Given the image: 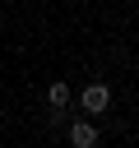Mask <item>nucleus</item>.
<instances>
[{
  "mask_svg": "<svg viewBox=\"0 0 139 148\" xmlns=\"http://www.w3.org/2000/svg\"><path fill=\"white\" fill-rule=\"evenodd\" d=\"M46 102H51V106H65V102H70V83H51V88H46Z\"/></svg>",
  "mask_w": 139,
  "mask_h": 148,
  "instance_id": "3",
  "label": "nucleus"
},
{
  "mask_svg": "<svg viewBox=\"0 0 139 148\" xmlns=\"http://www.w3.org/2000/svg\"><path fill=\"white\" fill-rule=\"evenodd\" d=\"M70 143H74V148H97V130H93L88 120H74V125H70Z\"/></svg>",
  "mask_w": 139,
  "mask_h": 148,
  "instance_id": "2",
  "label": "nucleus"
},
{
  "mask_svg": "<svg viewBox=\"0 0 139 148\" xmlns=\"http://www.w3.org/2000/svg\"><path fill=\"white\" fill-rule=\"evenodd\" d=\"M107 106H111V92H107L102 83H93V88H83V111H88V116H102Z\"/></svg>",
  "mask_w": 139,
  "mask_h": 148,
  "instance_id": "1",
  "label": "nucleus"
}]
</instances>
